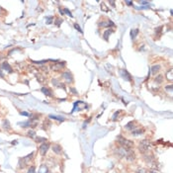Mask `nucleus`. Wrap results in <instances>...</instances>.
Returning <instances> with one entry per match:
<instances>
[{"instance_id":"2","label":"nucleus","mask_w":173,"mask_h":173,"mask_svg":"<svg viewBox=\"0 0 173 173\" xmlns=\"http://www.w3.org/2000/svg\"><path fill=\"white\" fill-rule=\"evenodd\" d=\"M151 147V143L148 140H142L141 141L140 145H138V149L142 153H145L146 151L149 150V148Z\"/></svg>"},{"instance_id":"15","label":"nucleus","mask_w":173,"mask_h":173,"mask_svg":"<svg viewBox=\"0 0 173 173\" xmlns=\"http://www.w3.org/2000/svg\"><path fill=\"white\" fill-rule=\"evenodd\" d=\"M172 74H173V70L172 69H169L166 72V78L169 80V81H171L172 80V78H173V76H172Z\"/></svg>"},{"instance_id":"6","label":"nucleus","mask_w":173,"mask_h":173,"mask_svg":"<svg viewBox=\"0 0 173 173\" xmlns=\"http://www.w3.org/2000/svg\"><path fill=\"white\" fill-rule=\"evenodd\" d=\"M121 74H122V76L125 78V79H128L129 81H131L132 80V77H131V75L129 74V72L127 70H125V69H121Z\"/></svg>"},{"instance_id":"18","label":"nucleus","mask_w":173,"mask_h":173,"mask_svg":"<svg viewBox=\"0 0 173 173\" xmlns=\"http://www.w3.org/2000/svg\"><path fill=\"white\" fill-rule=\"evenodd\" d=\"M142 133H143V130H142V129H138V130L134 129V130H133V134H134V136H138V134H141Z\"/></svg>"},{"instance_id":"34","label":"nucleus","mask_w":173,"mask_h":173,"mask_svg":"<svg viewBox=\"0 0 173 173\" xmlns=\"http://www.w3.org/2000/svg\"><path fill=\"white\" fill-rule=\"evenodd\" d=\"M0 75H2V74H1V72H0Z\"/></svg>"},{"instance_id":"22","label":"nucleus","mask_w":173,"mask_h":173,"mask_svg":"<svg viewBox=\"0 0 173 173\" xmlns=\"http://www.w3.org/2000/svg\"><path fill=\"white\" fill-rule=\"evenodd\" d=\"M27 173H36V168L34 167V166L30 167V168H29V170H28V172H27Z\"/></svg>"},{"instance_id":"17","label":"nucleus","mask_w":173,"mask_h":173,"mask_svg":"<svg viewBox=\"0 0 173 173\" xmlns=\"http://www.w3.org/2000/svg\"><path fill=\"white\" fill-rule=\"evenodd\" d=\"M11 127H10V123L8 122V120H4L3 121V129L4 130H9Z\"/></svg>"},{"instance_id":"19","label":"nucleus","mask_w":173,"mask_h":173,"mask_svg":"<svg viewBox=\"0 0 173 173\" xmlns=\"http://www.w3.org/2000/svg\"><path fill=\"white\" fill-rule=\"evenodd\" d=\"M154 81H155V83H158V84H161V83L163 82V77H162V76H161V75H158V76H156V77H155Z\"/></svg>"},{"instance_id":"32","label":"nucleus","mask_w":173,"mask_h":173,"mask_svg":"<svg viewBox=\"0 0 173 173\" xmlns=\"http://www.w3.org/2000/svg\"><path fill=\"white\" fill-rule=\"evenodd\" d=\"M141 3H142V4H147L146 1H141Z\"/></svg>"},{"instance_id":"24","label":"nucleus","mask_w":173,"mask_h":173,"mask_svg":"<svg viewBox=\"0 0 173 173\" xmlns=\"http://www.w3.org/2000/svg\"><path fill=\"white\" fill-rule=\"evenodd\" d=\"M64 12H65V13H66L67 15H68V16L72 17V14H71V12H70V11L68 10V9H66V8H65V9H64V11H63V13H64Z\"/></svg>"},{"instance_id":"21","label":"nucleus","mask_w":173,"mask_h":173,"mask_svg":"<svg viewBox=\"0 0 173 173\" xmlns=\"http://www.w3.org/2000/svg\"><path fill=\"white\" fill-rule=\"evenodd\" d=\"M136 173H147V170L145 169V168H138V169H137Z\"/></svg>"},{"instance_id":"26","label":"nucleus","mask_w":173,"mask_h":173,"mask_svg":"<svg viewBox=\"0 0 173 173\" xmlns=\"http://www.w3.org/2000/svg\"><path fill=\"white\" fill-rule=\"evenodd\" d=\"M74 27H75L76 29H77V30H78V31H79L80 33H82V31H81V28H80V27H79V26L77 25V24H74Z\"/></svg>"},{"instance_id":"16","label":"nucleus","mask_w":173,"mask_h":173,"mask_svg":"<svg viewBox=\"0 0 173 173\" xmlns=\"http://www.w3.org/2000/svg\"><path fill=\"white\" fill-rule=\"evenodd\" d=\"M42 92L44 93L45 95H47V96H51V91L50 89H47V87H43L42 88Z\"/></svg>"},{"instance_id":"11","label":"nucleus","mask_w":173,"mask_h":173,"mask_svg":"<svg viewBox=\"0 0 173 173\" xmlns=\"http://www.w3.org/2000/svg\"><path fill=\"white\" fill-rule=\"evenodd\" d=\"M39 173H51L50 170L47 169V167L46 165H42L40 167V170H39Z\"/></svg>"},{"instance_id":"7","label":"nucleus","mask_w":173,"mask_h":173,"mask_svg":"<svg viewBox=\"0 0 173 173\" xmlns=\"http://www.w3.org/2000/svg\"><path fill=\"white\" fill-rule=\"evenodd\" d=\"M62 77H64L67 82H71V81H72V75H71V73L68 72V71H66V72L62 74Z\"/></svg>"},{"instance_id":"3","label":"nucleus","mask_w":173,"mask_h":173,"mask_svg":"<svg viewBox=\"0 0 173 173\" xmlns=\"http://www.w3.org/2000/svg\"><path fill=\"white\" fill-rule=\"evenodd\" d=\"M145 162H146L149 166H152L153 168H156V166H155L156 162H155V160H154V158H153V156L147 155V156H145Z\"/></svg>"},{"instance_id":"13","label":"nucleus","mask_w":173,"mask_h":173,"mask_svg":"<svg viewBox=\"0 0 173 173\" xmlns=\"http://www.w3.org/2000/svg\"><path fill=\"white\" fill-rule=\"evenodd\" d=\"M159 69H160V66L159 65H153L151 67V73L152 74H156L158 71H159Z\"/></svg>"},{"instance_id":"1","label":"nucleus","mask_w":173,"mask_h":173,"mask_svg":"<svg viewBox=\"0 0 173 173\" xmlns=\"http://www.w3.org/2000/svg\"><path fill=\"white\" fill-rule=\"evenodd\" d=\"M117 140H118V142L122 145V147H123V148H126V149H131V148L134 146V142H133L132 141L127 140V138H123L122 136L118 137V138H117Z\"/></svg>"},{"instance_id":"29","label":"nucleus","mask_w":173,"mask_h":173,"mask_svg":"<svg viewBox=\"0 0 173 173\" xmlns=\"http://www.w3.org/2000/svg\"><path fill=\"white\" fill-rule=\"evenodd\" d=\"M40 141H46V138H37V142H40Z\"/></svg>"},{"instance_id":"10","label":"nucleus","mask_w":173,"mask_h":173,"mask_svg":"<svg viewBox=\"0 0 173 173\" xmlns=\"http://www.w3.org/2000/svg\"><path fill=\"white\" fill-rule=\"evenodd\" d=\"M99 26H101V27H108V26H114V23L112 22V21H108L107 23L106 22H101V23H99Z\"/></svg>"},{"instance_id":"23","label":"nucleus","mask_w":173,"mask_h":173,"mask_svg":"<svg viewBox=\"0 0 173 173\" xmlns=\"http://www.w3.org/2000/svg\"><path fill=\"white\" fill-rule=\"evenodd\" d=\"M28 136L30 137V138H35V136H36V133L34 132V131H30L28 133Z\"/></svg>"},{"instance_id":"31","label":"nucleus","mask_w":173,"mask_h":173,"mask_svg":"<svg viewBox=\"0 0 173 173\" xmlns=\"http://www.w3.org/2000/svg\"><path fill=\"white\" fill-rule=\"evenodd\" d=\"M110 4H112L113 6H115V2L114 1H110Z\"/></svg>"},{"instance_id":"4","label":"nucleus","mask_w":173,"mask_h":173,"mask_svg":"<svg viewBox=\"0 0 173 173\" xmlns=\"http://www.w3.org/2000/svg\"><path fill=\"white\" fill-rule=\"evenodd\" d=\"M49 147H50L49 143H43V145L40 146V153L42 155H45L47 153V149H49Z\"/></svg>"},{"instance_id":"30","label":"nucleus","mask_w":173,"mask_h":173,"mask_svg":"<svg viewBox=\"0 0 173 173\" xmlns=\"http://www.w3.org/2000/svg\"><path fill=\"white\" fill-rule=\"evenodd\" d=\"M126 3L128 4V5H132V4H133V3H132V1H127Z\"/></svg>"},{"instance_id":"28","label":"nucleus","mask_w":173,"mask_h":173,"mask_svg":"<svg viewBox=\"0 0 173 173\" xmlns=\"http://www.w3.org/2000/svg\"><path fill=\"white\" fill-rule=\"evenodd\" d=\"M22 116H29V113H27V112H21L20 113Z\"/></svg>"},{"instance_id":"27","label":"nucleus","mask_w":173,"mask_h":173,"mask_svg":"<svg viewBox=\"0 0 173 173\" xmlns=\"http://www.w3.org/2000/svg\"><path fill=\"white\" fill-rule=\"evenodd\" d=\"M165 89L168 90V91H172V85H169L168 87H165Z\"/></svg>"},{"instance_id":"12","label":"nucleus","mask_w":173,"mask_h":173,"mask_svg":"<svg viewBox=\"0 0 173 173\" xmlns=\"http://www.w3.org/2000/svg\"><path fill=\"white\" fill-rule=\"evenodd\" d=\"M2 67L5 70L9 71V72H12V68H11V66L8 64V62H3V63H2Z\"/></svg>"},{"instance_id":"9","label":"nucleus","mask_w":173,"mask_h":173,"mask_svg":"<svg viewBox=\"0 0 173 173\" xmlns=\"http://www.w3.org/2000/svg\"><path fill=\"white\" fill-rule=\"evenodd\" d=\"M136 123H134V121H132V122H130V123H128L127 125H126V129L127 130H134L136 129Z\"/></svg>"},{"instance_id":"20","label":"nucleus","mask_w":173,"mask_h":173,"mask_svg":"<svg viewBox=\"0 0 173 173\" xmlns=\"http://www.w3.org/2000/svg\"><path fill=\"white\" fill-rule=\"evenodd\" d=\"M50 118H51V119L57 120V121H59V122H62V121H63V120H64V119L62 118V117H59V116H52V115H51V116H50Z\"/></svg>"},{"instance_id":"33","label":"nucleus","mask_w":173,"mask_h":173,"mask_svg":"<svg viewBox=\"0 0 173 173\" xmlns=\"http://www.w3.org/2000/svg\"><path fill=\"white\" fill-rule=\"evenodd\" d=\"M0 11H1V7H0Z\"/></svg>"},{"instance_id":"5","label":"nucleus","mask_w":173,"mask_h":173,"mask_svg":"<svg viewBox=\"0 0 173 173\" xmlns=\"http://www.w3.org/2000/svg\"><path fill=\"white\" fill-rule=\"evenodd\" d=\"M51 148H52V151H54L55 153H56V154H61L62 153V148L59 145H54Z\"/></svg>"},{"instance_id":"14","label":"nucleus","mask_w":173,"mask_h":173,"mask_svg":"<svg viewBox=\"0 0 173 173\" xmlns=\"http://www.w3.org/2000/svg\"><path fill=\"white\" fill-rule=\"evenodd\" d=\"M138 34V29H134V30L131 31V38H132V40L136 39V37H137Z\"/></svg>"},{"instance_id":"8","label":"nucleus","mask_w":173,"mask_h":173,"mask_svg":"<svg viewBox=\"0 0 173 173\" xmlns=\"http://www.w3.org/2000/svg\"><path fill=\"white\" fill-rule=\"evenodd\" d=\"M112 33H113V30H112V29H108V30H106V31H105V32H104V35H103V38H104V39H105V40H106V41H108V39H109V36H110V35H111V34H112Z\"/></svg>"},{"instance_id":"25","label":"nucleus","mask_w":173,"mask_h":173,"mask_svg":"<svg viewBox=\"0 0 173 173\" xmlns=\"http://www.w3.org/2000/svg\"><path fill=\"white\" fill-rule=\"evenodd\" d=\"M52 19H54L52 17H49V18L47 19V24H51V23H52Z\"/></svg>"}]
</instances>
